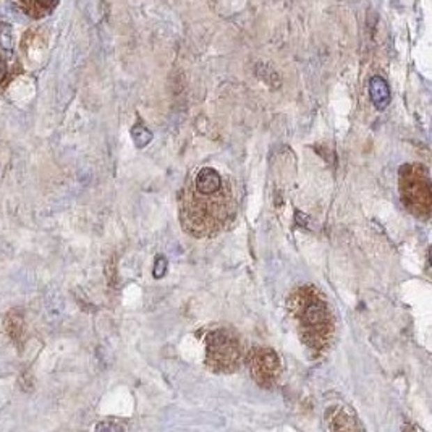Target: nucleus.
I'll return each instance as SVG.
<instances>
[{
	"mask_svg": "<svg viewBox=\"0 0 432 432\" xmlns=\"http://www.w3.org/2000/svg\"><path fill=\"white\" fill-rule=\"evenodd\" d=\"M5 77H7V65H5L3 60L0 59V83L3 82Z\"/></svg>",
	"mask_w": 432,
	"mask_h": 432,
	"instance_id": "9",
	"label": "nucleus"
},
{
	"mask_svg": "<svg viewBox=\"0 0 432 432\" xmlns=\"http://www.w3.org/2000/svg\"><path fill=\"white\" fill-rule=\"evenodd\" d=\"M0 47L13 50V29L8 23H0Z\"/></svg>",
	"mask_w": 432,
	"mask_h": 432,
	"instance_id": "8",
	"label": "nucleus"
},
{
	"mask_svg": "<svg viewBox=\"0 0 432 432\" xmlns=\"http://www.w3.org/2000/svg\"><path fill=\"white\" fill-rule=\"evenodd\" d=\"M248 364L256 384L263 389H270L277 383L280 376V358L274 350L264 348V346L253 348L248 356Z\"/></svg>",
	"mask_w": 432,
	"mask_h": 432,
	"instance_id": "5",
	"label": "nucleus"
},
{
	"mask_svg": "<svg viewBox=\"0 0 432 432\" xmlns=\"http://www.w3.org/2000/svg\"><path fill=\"white\" fill-rule=\"evenodd\" d=\"M371 98H373V102L378 105L379 109H384L390 100V93L389 86L384 82L383 78L374 77L371 79Z\"/></svg>",
	"mask_w": 432,
	"mask_h": 432,
	"instance_id": "7",
	"label": "nucleus"
},
{
	"mask_svg": "<svg viewBox=\"0 0 432 432\" xmlns=\"http://www.w3.org/2000/svg\"><path fill=\"white\" fill-rule=\"evenodd\" d=\"M243 361V345L230 327L213 329L206 337V366L219 374H232Z\"/></svg>",
	"mask_w": 432,
	"mask_h": 432,
	"instance_id": "3",
	"label": "nucleus"
},
{
	"mask_svg": "<svg viewBox=\"0 0 432 432\" xmlns=\"http://www.w3.org/2000/svg\"><path fill=\"white\" fill-rule=\"evenodd\" d=\"M287 313L293 329L313 356L330 348L335 337V316L330 303L316 285L295 287L287 296Z\"/></svg>",
	"mask_w": 432,
	"mask_h": 432,
	"instance_id": "2",
	"label": "nucleus"
},
{
	"mask_svg": "<svg viewBox=\"0 0 432 432\" xmlns=\"http://www.w3.org/2000/svg\"><path fill=\"white\" fill-rule=\"evenodd\" d=\"M238 213L235 185L214 167L190 175L180 196V224L194 238H214L233 224Z\"/></svg>",
	"mask_w": 432,
	"mask_h": 432,
	"instance_id": "1",
	"label": "nucleus"
},
{
	"mask_svg": "<svg viewBox=\"0 0 432 432\" xmlns=\"http://www.w3.org/2000/svg\"><path fill=\"white\" fill-rule=\"evenodd\" d=\"M399 190L401 203L418 219H428L432 209L429 173L423 165L406 164L400 169Z\"/></svg>",
	"mask_w": 432,
	"mask_h": 432,
	"instance_id": "4",
	"label": "nucleus"
},
{
	"mask_svg": "<svg viewBox=\"0 0 432 432\" xmlns=\"http://www.w3.org/2000/svg\"><path fill=\"white\" fill-rule=\"evenodd\" d=\"M325 424L327 429L332 431H345V429H356V416L341 405H334L325 411Z\"/></svg>",
	"mask_w": 432,
	"mask_h": 432,
	"instance_id": "6",
	"label": "nucleus"
}]
</instances>
